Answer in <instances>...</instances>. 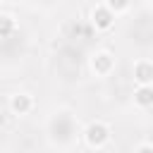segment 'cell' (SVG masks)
<instances>
[{
    "instance_id": "obj_1",
    "label": "cell",
    "mask_w": 153,
    "mask_h": 153,
    "mask_svg": "<svg viewBox=\"0 0 153 153\" xmlns=\"http://www.w3.org/2000/svg\"><path fill=\"white\" fill-rule=\"evenodd\" d=\"M108 139H110V131H108V127L100 124V122H96V124H91V127L86 129V141H88L91 146H96V148H100Z\"/></svg>"
},
{
    "instance_id": "obj_2",
    "label": "cell",
    "mask_w": 153,
    "mask_h": 153,
    "mask_svg": "<svg viewBox=\"0 0 153 153\" xmlns=\"http://www.w3.org/2000/svg\"><path fill=\"white\" fill-rule=\"evenodd\" d=\"M10 105H12V110H14V112H19V115H22V112H26V110L31 108V100H29V96H24V93L19 96V93H17V96L12 98V103H10Z\"/></svg>"
},
{
    "instance_id": "obj_3",
    "label": "cell",
    "mask_w": 153,
    "mask_h": 153,
    "mask_svg": "<svg viewBox=\"0 0 153 153\" xmlns=\"http://www.w3.org/2000/svg\"><path fill=\"white\" fill-rule=\"evenodd\" d=\"M110 65H112V57H110L108 53H98V55L93 57V69H98V72H108Z\"/></svg>"
},
{
    "instance_id": "obj_4",
    "label": "cell",
    "mask_w": 153,
    "mask_h": 153,
    "mask_svg": "<svg viewBox=\"0 0 153 153\" xmlns=\"http://www.w3.org/2000/svg\"><path fill=\"white\" fill-rule=\"evenodd\" d=\"M93 22H96L100 29H108V26H110V22H112V17H110V12H108V10H103V7H100V10H96V12H93Z\"/></svg>"
},
{
    "instance_id": "obj_5",
    "label": "cell",
    "mask_w": 153,
    "mask_h": 153,
    "mask_svg": "<svg viewBox=\"0 0 153 153\" xmlns=\"http://www.w3.org/2000/svg\"><path fill=\"white\" fill-rule=\"evenodd\" d=\"M136 79H139L141 84H148V81H151V65H148V62H139V65H136Z\"/></svg>"
},
{
    "instance_id": "obj_6",
    "label": "cell",
    "mask_w": 153,
    "mask_h": 153,
    "mask_svg": "<svg viewBox=\"0 0 153 153\" xmlns=\"http://www.w3.org/2000/svg\"><path fill=\"white\" fill-rule=\"evenodd\" d=\"M136 100H139L141 105H148V103H151V88H148V84H143V86L136 91Z\"/></svg>"
},
{
    "instance_id": "obj_7",
    "label": "cell",
    "mask_w": 153,
    "mask_h": 153,
    "mask_svg": "<svg viewBox=\"0 0 153 153\" xmlns=\"http://www.w3.org/2000/svg\"><path fill=\"white\" fill-rule=\"evenodd\" d=\"M129 0H108V7L110 10H124Z\"/></svg>"
},
{
    "instance_id": "obj_8",
    "label": "cell",
    "mask_w": 153,
    "mask_h": 153,
    "mask_svg": "<svg viewBox=\"0 0 153 153\" xmlns=\"http://www.w3.org/2000/svg\"><path fill=\"white\" fill-rule=\"evenodd\" d=\"M139 153H151V146H143V148H141Z\"/></svg>"
}]
</instances>
